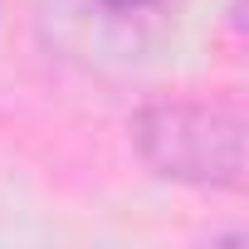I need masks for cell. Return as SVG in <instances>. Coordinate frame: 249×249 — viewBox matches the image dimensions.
<instances>
[{
  "label": "cell",
  "instance_id": "7a4b0ae2",
  "mask_svg": "<svg viewBox=\"0 0 249 249\" xmlns=\"http://www.w3.org/2000/svg\"><path fill=\"white\" fill-rule=\"evenodd\" d=\"M103 5H112V10H142V5H152V0H103Z\"/></svg>",
  "mask_w": 249,
  "mask_h": 249
},
{
  "label": "cell",
  "instance_id": "6da1fadb",
  "mask_svg": "<svg viewBox=\"0 0 249 249\" xmlns=\"http://www.w3.org/2000/svg\"><path fill=\"white\" fill-rule=\"evenodd\" d=\"M137 152L142 161L176 186L239 191L244 186V122L220 103L161 98L137 112Z\"/></svg>",
  "mask_w": 249,
  "mask_h": 249
}]
</instances>
